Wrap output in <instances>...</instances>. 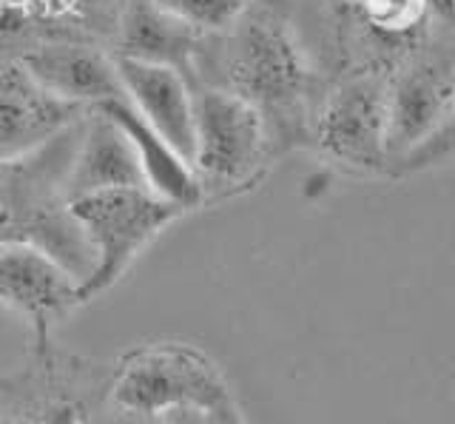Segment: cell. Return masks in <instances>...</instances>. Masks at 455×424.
Here are the masks:
<instances>
[{"label": "cell", "instance_id": "14", "mask_svg": "<svg viewBox=\"0 0 455 424\" xmlns=\"http://www.w3.org/2000/svg\"><path fill=\"white\" fill-rule=\"evenodd\" d=\"M97 108L103 111V115H108L123 129V134L128 137V143H132L137 160H140L146 186L156 196H163V200L180 205L182 211H191V208L205 203L203 186H199V180L194 174V165L185 160L160 132H154L151 125L142 120L140 111L125 100V97L108 100Z\"/></svg>", "mask_w": 455, "mask_h": 424}, {"label": "cell", "instance_id": "4", "mask_svg": "<svg viewBox=\"0 0 455 424\" xmlns=\"http://www.w3.org/2000/svg\"><path fill=\"white\" fill-rule=\"evenodd\" d=\"M68 208L94 257L89 276L77 288L80 302L117 285L134 260L154 243V236L185 214L180 205L156 196L146 186L85 194L71 200Z\"/></svg>", "mask_w": 455, "mask_h": 424}, {"label": "cell", "instance_id": "12", "mask_svg": "<svg viewBox=\"0 0 455 424\" xmlns=\"http://www.w3.org/2000/svg\"><path fill=\"white\" fill-rule=\"evenodd\" d=\"M205 32L171 15L154 0H128L117 23V58L171 66L196 83V58L203 52Z\"/></svg>", "mask_w": 455, "mask_h": 424}, {"label": "cell", "instance_id": "20", "mask_svg": "<svg viewBox=\"0 0 455 424\" xmlns=\"http://www.w3.org/2000/svg\"><path fill=\"white\" fill-rule=\"evenodd\" d=\"M353 4H364V0H353Z\"/></svg>", "mask_w": 455, "mask_h": 424}, {"label": "cell", "instance_id": "19", "mask_svg": "<svg viewBox=\"0 0 455 424\" xmlns=\"http://www.w3.org/2000/svg\"><path fill=\"white\" fill-rule=\"evenodd\" d=\"M427 4H433V6H438V9H450V6H452V0H427Z\"/></svg>", "mask_w": 455, "mask_h": 424}, {"label": "cell", "instance_id": "7", "mask_svg": "<svg viewBox=\"0 0 455 424\" xmlns=\"http://www.w3.org/2000/svg\"><path fill=\"white\" fill-rule=\"evenodd\" d=\"M77 288V276L52 253L0 239V302L32 322L40 345L49 342L54 322L80 305Z\"/></svg>", "mask_w": 455, "mask_h": 424}, {"label": "cell", "instance_id": "15", "mask_svg": "<svg viewBox=\"0 0 455 424\" xmlns=\"http://www.w3.org/2000/svg\"><path fill=\"white\" fill-rule=\"evenodd\" d=\"M171 15L196 26L203 32H225L245 15L256 0H154Z\"/></svg>", "mask_w": 455, "mask_h": 424}, {"label": "cell", "instance_id": "1", "mask_svg": "<svg viewBox=\"0 0 455 424\" xmlns=\"http://www.w3.org/2000/svg\"><path fill=\"white\" fill-rule=\"evenodd\" d=\"M80 123L28 157L0 165V239L52 253L77 282L89 276L94 265L85 234L68 208L66 188Z\"/></svg>", "mask_w": 455, "mask_h": 424}, {"label": "cell", "instance_id": "6", "mask_svg": "<svg viewBox=\"0 0 455 424\" xmlns=\"http://www.w3.org/2000/svg\"><path fill=\"white\" fill-rule=\"evenodd\" d=\"M120 407L154 419L180 404H228L220 371L203 353L182 345H160L134 353L114 388Z\"/></svg>", "mask_w": 455, "mask_h": 424}, {"label": "cell", "instance_id": "17", "mask_svg": "<svg viewBox=\"0 0 455 424\" xmlns=\"http://www.w3.org/2000/svg\"><path fill=\"white\" fill-rule=\"evenodd\" d=\"M427 0H364L362 9L384 32H407L412 29L427 12Z\"/></svg>", "mask_w": 455, "mask_h": 424}, {"label": "cell", "instance_id": "11", "mask_svg": "<svg viewBox=\"0 0 455 424\" xmlns=\"http://www.w3.org/2000/svg\"><path fill=\"white\" fill-rule=\"evenodd\" d=\"M125 100L132 103L154 132H160L185 160L194 157V94L196 86L171 66L117 58Z\"/></svg>", "mask_w": 455, "mask_h": 424}, {"label": "cell", "instance_id": "16", "mask_svg": "<svg viewBox=\"0 0 455 424\" xmlns=\"http://www.w3.org/2000/svg\"><path fill=\"white\" fill-rule=\"evenodd\" d=\"M455 157V106L450 108V115L441 120L438 129L421 140V143L407 151L402 160L390 168V177H410V174H421L430 172V168L450 163Z\"/></svg>", "mask_w": 455, "mask_h": 424}, {"label": "cell", "instance_id": "13", "mask_svg": "<svg viewBox=\"0 0 455 424\" xmlns=\"http://www.w3.org/2000/svg\"><path fill=\"white\" fill-rule=\"evenodd\" d=\"M137 186H146V177H142L140 160L132 143H128V137L108 115H103L100 108H92L80 123L75 154H71L68 163V200L97 191Z\"/></svg>", "mask_w": 455, "mask_h": 424}, {"label": "cell", "instance_id": "8", "mask_svg": "<svg viewBox=\"0 0 455 424\" xmlns=\"http://www.w3.org/2000/svg\"><path fill=\"white\" fill-rule=\"evenodd\" d=\"M89 111L46 92L18 60H0V165L49 146Z\"/></svg>", "mask_w": 455, "mask_h": 424}, {"label": "cell", "instance_id": "10", "mask_svg": "<svg viewBox=\"0 0 455 424\" xmlns=\"http://www.w3.org/2000/svg\"><path fill=\"white\" fill-rule=\"evenodd\" d=\"M18 63L43 89L66 103L97 108L123 94L117 60L103 49L75 40H43L28 46Z\"/></svg>", "mask_w": 455, "mask_h": 424}, {"label": "cell", "instance_id": "3", "mask_svg": "<svg viewBox=\"0 0 455 424\" xmlns=\"http://www.w3.org/2000/svg\"><path fill=\"white\" fill-rule=\"evenodd\" d=\"M225 32L228 89L259 108L267 125L302 117L313 72L284 20L253 4Z\"/></svg>", "mask_w": 455, "mask_h": 424}, {"label": "cell", "instance_id": "2", "mask_svg": "<svg viewBox=\"0 0 455 424\" xmlns=\"http://www.w3.org/2000/svg\"><path fill=\"white\" fill-rule=\"evenodd\" d=\"M274 157L265 115L231 89L196 86L194 94V174L205 200H225L253 188Z\"/></svg>", "mask_w": 455, "mask_h": 424}, {"label": "cell", "instance_id": "5", "mask_svg": "<svg viewBox=\"0 0 455 424\" xmlns=\"http://www.w3.org/2000/svg\"><path fill=\"white\" fill-rule=\"evenodd\" d=\"M387 83L373 72L339 83L316 117V146L350 172L387 174Z\"/></svg>", "mask_w": 455, "mask_h": 424}, {"label": "cell", "instance_id": "9", "mask_svg": "<svg viewBox=\"0 0 455 424\" xmlns=\"http://www.w3.org/2000/svg\"><path fill=\"white\" fill-rule=\"evenodd\" d=\"M455 106V66L438 58L404 63L387 83V174L430 137Z\"/></svg>", "mask_w": 455, "mask_h": 424}, {"label": "cell", "instance_id": "18", "mask_svg": "<svg viewBox=\"0 0 455 424\" xmlns=\"http://www.w3.org/2000/svg\"><path fill=\"white\" fill-rule=\"evenodd\" d=\"M154 424H242L234 402L228 404H180L156 413Z\"/></svg>", "mask_w": 455, "mask_h": 424}]
</instances>
